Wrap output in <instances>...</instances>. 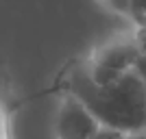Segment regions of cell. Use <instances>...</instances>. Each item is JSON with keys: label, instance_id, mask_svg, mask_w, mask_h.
I'll return each instance as SVG.
<instances>
[{"label": "cell", "instance_id": "cell-1", "mask_svg": "<svg viewBox=\"0 0 146 139\" xmlns=\"http://www.w3.org/2000/svg\"><path fill=\"white\" fill-rule=\"evenodd\" d=\"M66 91L74 94L96 115L100 126L127 135L146 130V78L137 70L107 85H96L85 67H74L68 76Z\"/></svg>", "mask_w": 146, "mask_h": 139}, {"label": "cell", "instance_id": "cell-2", "mask_svg": "<svg viewBox=\"0 0 146 139\" xmlns=\"http://www.w3.org/2000/svg\"><path fill=\"white\" fill-rule=\"evenodd\" d=\"M140 55L142 52L135 39V33L116 35L92 52L90 61L85 63V70L96 85H107L135 70Z\"/></svg>", "mask_w": 146, "mask_h": 139}, {"label": "cell", "instance_id": "cell-3", "mask_svg": "<svg viewBox=\"0 0 146 139\" xmlns=\"http://www.w3.org/2000/svg\"><path fill=\"white\" fill-rule=\"evenodd\" d=\"M100 130L96 115L79 98L66 91L57 107V135L59 139H92Z\"/></svg>", "mask_w": 146, "mask_h": 139}, {"label": "cell", "instance_id": "cell-4", "mask_svg": "<svg viewBox=\"0 0 146 139\" xmlns=\"http://www.w3.org/2000/svg\"><path fill=\"white\" fill-rule=\"evenodd\" d=\"M127 15L135 22V26L144 24V20H146V0H131Z\"/></svg>", "mask_w": 146, "mask_h": 139}, {"label": "cell", "instance_id": "cell-5", "mask_svg": "<svg viewBox=\"0 0 146 139\" xmlns=\"http://www.w3.org/2000/svg\"><path fill=\"white\" fill-rule=\"evenodd\" d=\"M92 139H129V135L122 133V130H116V128H109V126H100V130Z\"/></svg>", "mask_w": 146, "mask_h": 139}, {"label": "cell", "instance_id": "cell-6", "mask_svg": "<svg viewBox=\"0 0 146 139\" xmlns=\"http://www.w3.org/2000/svg\"><path fill=\"white\" fill-rule=\"evenodd\" d=\"M135 39H137V46H140V52L142 57H146V24H140L135 26Z\"/></svg>", "mask_w": 146, "mask_h": 139}, {"label": "cell", "instance_id": "cell-7", "mask_svg": "<svg viewBox=\"0 0 146 139\" xmlns=\"http://www.w3.org/2000/svg\"><path fill=\"white\" fill-rule=\"evenodd\" d=\"M129 5H131V0H109V9H113L116 13H122V15H127L129 13Z\"/></svg>", "mask_w": 146, "mask_h": 139}, {"label": "cell", "instance_id": "cell-8", "mask_svg": "<svg viewBox=\"0 0 146 139\" xmlns=\"http://www.w3.org/2000/svg\"><path fill=\"white\" fill-rule=\"evenodd\" d=\"M0 139H9V130H7V122L0 115Z\"/></svg>", "mask_w": 146, "mask_h": 139}, {"label": "cell", "instance_id": "cell-9", "mask_svg": "<svg viewBox=\"0 0 146 139\" xmlns=\"http://www.w3.org/2000/svg\"><path fill=\"white\" fill-rule=\"evenodd\" d=\"M129 139H146V130H144V133H133V135H129Z\"/></svg>", "mask_w": 146, "mask_h": 139}, {"label": "cell", "instance_id": "cell-10", "mask_svg": "<svg viewBox=\"0 0 146 139\" xmlns=\"http://www.w3.org/2000/svg\"><path fill=\"white\" fill-rule=\"evenodd\" d=\"M100 2H103V5H109V0H100Z\"/></svg>", "mask_w": 146, "mask_h": 139}, {"label": "cell", "instance_id": "cell-11", "mask_svg": "<svg viewBox=\"0 0 146 139\" xmlns=\"http://www.w3.org/2000/svg\"><path fill=\"white\" fill-rule=\"evenodd\" d=\"M144 24H146V20H144ZM137 26H140V24H137Z\"/></svg>", "mask_w": 146, "mask_h": 139}]
</instances>
